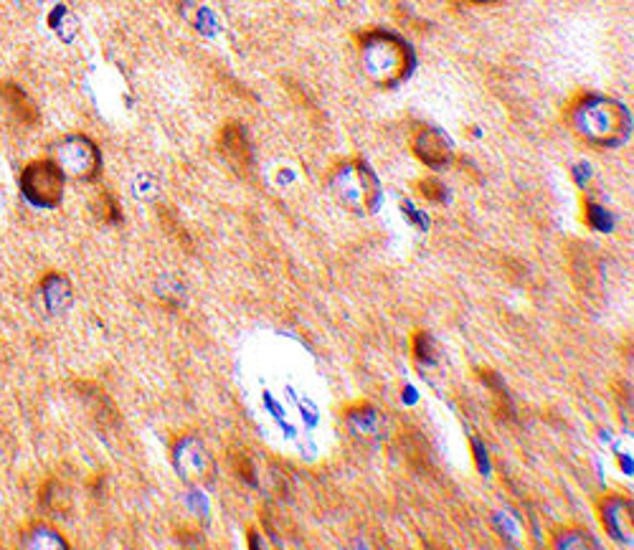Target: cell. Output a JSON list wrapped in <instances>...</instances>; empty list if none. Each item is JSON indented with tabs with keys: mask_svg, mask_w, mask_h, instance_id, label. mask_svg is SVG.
Listing matches in <instances>:
<instances>
[{
	"mask_svg": "<svg viewBox=\"0 0 634 550\" xmlns=\"http://www.w3.org/2000/svg\"><path fill=\"white\" fill-rule=\"evenodd\" d=\"M414 355H416V361L424 363V365L437 363L439 351H437V343H434V338L427 333H416L414 335Z\"/></svg>",
	"mask_w": 634,
	"mask_h": 550,
	"instance_id": "cell-16",
	"label": "cell"
},
{
	"mask_svg": "<svg viewBox=\"0 0 634 550\" xmlns=\"http://www.w3.org/2000/svg\"><path fill=\"white\" fill-rule=\"evenodd\" d=\"M412 151L424 165L439 170L451 163V139L437 127H419L412 139Z\"/></svg>",
	"mask_w": 634,
	"mask_h": 550,
	"instance_id": "cell-9",
	"label": "cell"
},
{
	"mask_svg": "<svg viewBox=\"0 0 634 550\" xmlns=\"http://www.w3.org/2000/svg\"><path fill=\"white\" fill-rule=\"evenodd\" d=\"M330 190H333L337 204L361 216L376 211L381 200V186L376 173L361 160H349L337 165L333 176H330Z\"/></svg>",
	"mask_w": 634,
	"mask_h": 550,
	"instance_id": "cell-3",
	"label": "cell"
},
{
	"mask_svg": "<svg viewBox=\"0 0 634 550\" xmlns=\"http://www.w3.org/2000/svg\"><path fill=\"white\" fill-rule=\"evenodd\" d=\"M345 422L351 424V432L363 436V439H378L384 434V416L371 404H355L345 408Z\"/></svg>",
	"mask_w": 634,
	"mask_h": 550,
	"instance_id": "cell-11",
	"label": "cell"
},
{
	"mask_svg": "<svg viewBox=\"0 0 634 550\" xmlns=\"http://www.w3.org/2000/svg\"><path fill=\"white\" fill-rule=\"evenodd\" d=\"M219 153L231 170L249 178L254 170V151H251L247 127L241 122H226L219 135Z\"/></svg>",
	"mask_w": 634,
	"mask_h": 550,
	"instance_id": "cell-7",
	"label": "cell"
},
{
	"mask_svg": "<svg viewBox=\"0 0 634 550\" xmlns=\"http://www.w3.org/2000/svg\"><path fill=\"white\" fill-rule=\"evenodd\" d=\"M599 520H602L604 530L616 540V543L632 546L634 538V510L632 500L622 495H606L602 502H599Z\"/></svg>",
	"mask_w": 634,
	"mask_h": 550,
	"instance_id": "cell-8",
	"label": "cell"
},
{
	"mask_svg": "<svg viewBox=\"0 0 634 550\" xmlns=\"http://www.w3.org/2000/svg\"><path fill=\"white\" fill-rule=\"evenodd\" d=\"M361 66L373 84L396 86L412 74L414 51L391 31H371L361 39Z\"/></svg>",
	"mask_w": 634,
	"mask_h": 550,
	"instance_id": "cell-2",
	"label": "cell"
},
{
	"mask_svg": "<svg viewBox=\"0 0 634 550\" xmlns=\"http://www.w3.org/2000/svg\"><path fill=\"white\" fill-rule=\"evenodd\" d=\"M41 294H43V302H46L49 312H54V314L66 312L69 304H72V284H69V279L62 274H49L46 279H43Z\"/></svg>",
	"mask_w": 634,
	"mask_h": 550,
	"instance_id": "cell-12",
	"label": "cell"
},
{
	"mask_svg": "<svg viewBox=\"0 0 634 550\" xmlns=\"http://www.w3.org/2000/svg\"><path fill=\"white\" fill-rule=\"evenodd\" d=\"M41 505L49 515H64L72 508V497H69V490L62 482L51 479V482L41 490Z\"/></svg>",
	"mask_w": 634,
	"mask_h": 550,
	"instance_id": "cell-13",
	"label": "cell"
},
{
	"mask_svg": "<svg viewBox=\"0 0 634 550\" xmlns=\"http://www.w3.org/2000/svg\"><path fill=\"white\" fill-rule=\"evenodd\" d=\"M94 208H97V214L104 224H117L119 218H123V214H119V208H117V200L110 194H102L97 198V204H94Z\"/></svg>",
	"mask_w": 634,
	"mask_h": 550,
	"instance_id": "cell-17",
	"label": "cell"
},
{
	"mask_svg": "<svg viewBox=\"0 0 634 550\" xmlns=\"http://www.w3.org/2000/svg\"><path fill=\"white\" fill-rule=\"evenodd\" d=\"M23 546L29 548H66V540L59 536L56 530H51L46 526H37L29 530V536L23 538Z\"/></svg>",
	"mask_w": 634,
	"mask_h": 550,
	"instance_id": "cell-15",
	"label": "cell"
},
{
	"mask_svg": "<svg viewBox=\"0 0 634 550\" xmlns=\"http://www.w3.org/2000/svg\"><path fill=\"white\" fill-rule=\"evenodd\" d=\"M553 546L561 550H581V548H596L599 543L589 536L586 530L579 528H569V530H559L553 538Z\"/></svg>",
	"mask_w": 634,
	"mask_h": 550,
	"instance_id": "cell-14",
	"label": "cell"
},
{
	"mask_svg": "<svg viewBox=\"0 0 634 550\" xmlns=\"http://www.w3.org/2000/svg\"><path fill=\"white\" fill-rule=\"evenodd\" d=\"M21 194L39 208H56L64 198V170L54 160H33L21 173Z\"/></svg>",
	"mask_w": 634,
	"mask_h": 550,
	"instance_id": "cell-4",
	"label": "cell"
},
{
	"mask_svg": "<svg viewBox=\"0 0 634 550\" xmlns=\"http://www.w3.org/2000/svg\"><path fill=\"white\" fill-rule=\"evenodd\" d=\"M59 165L76 180H94L102 170V153L86 135H69L59 143Z\"/></svg>",
	"mask_w": 634,
	"mask_h": 550,
	"instance_id": "cell-6",
	"label": "cell"
},
{
	"mask_svg": "<svg viewBox=\"0 0 634 550\" xmlns=\"http://www.w3.org/2000/svg\"><path fill=\"white\" fill-rule=\"evenodd\" d=\"M0 102L23 127H37L41 112L33 100L15 82H0Z\"/></svg>",
	"mask_w": 634,
	"mask_h": 550,
	"instance_id": "cell-10",
	"label": "cell"
},
{
	"mask_svg": "<svg viewBox=\"0 0 634 550\" xmlns=\"http://www.w3.org/2000/svg\"><path fill=\"white\" fill-rule=\"evenodd\" d=\"M173 465L178 477L190 487H211L216 482V461L196 436H180L173 444Z\"/></svg>",
	"mask_w": 634,
	"mask_h": 550,
	"instance_id": "cell-5",
	"label": "cell"
},
{
	"mask_svg": "<svg viewBox=\"0 0 634 550\" xmlns=\"http://www.w3.org/2000/svg\"><path fill=\"white\" fill-rule=\"evenodd\" d=\"M630 112L616 100L584 94L569 107V127L579 139L594 147H616L630 137Z\"/></svg>",
	"mask_w": 634,
	"mask_h": 550,
	"instance_id": "cell-1",
	"label": "cell"
},
{
	"mask_svg": "<svg viewBox=\"0 0 634 550\" xmlns=\"http://www.w3.org/2000/svg\"><path fill=\"white\" fill-rule=\"evenodd\" d=\"M472 3H492V0H472Z\"/></svg>",
	"mask_w": 634,
	"mask_h": 550,
	"instance_id": "cell-19",
	"label": "cell"
},
{
	"mask_svg": "<svg viewBox=\"0 0 634 550\" xmlns=\"http://www.w3.org/2000/svg\"><path fill=\"white\" fill-rule=\"evenodd\" d=\"M419 194L427 198V200H434V204H439V200H445V188H441V183L439 180H434V178H427V180H419Z\"/></svg>",
	"mask_w": 634,
	"mask_h": 550,
	"instance_id": "cell-18",
	"label": "cell"
}]
</instances>
